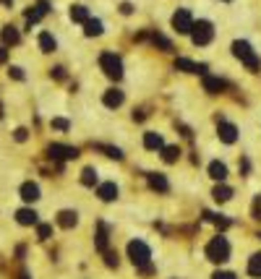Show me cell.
Returning a JSON list of instances; mask_svg holds the SVG:
<instances>
[{"label": "cell", "instance_id": "cell-40", "mask_svg": "<svg viewBox=\"0 0 261 279\" xmlns=\"http://www.w3.org/2000/svg\"><path fill=\"white\" fill-rule=\"evenodd\" d=\"M120 11L128 16V13H133V6H131V3H123V6H120Z\"/></svg>", "mask_w": 261, "mask_h": 279}, {"label": "cell", "instance_id": "cell-33", "mask_svg": "<svg viewBox=\"0 0 261 279\" xmlns=\"http://www.w3.org/2000/svg\"><path fill=\"white\" fill-rule=\"evenodd\" d=\"M105 263H107V266H118V253L105 251Z\"/></svg>", "mask_w": 261, "mask_h": 279}, {"label": "cell", "instance_id": "cell-9", "mask_svg": "<svg viewBox=\"0 0 261 279\" xmlns=\"http://www.w3.org/2000/svg\"><path fill=\"white\" fill-rule=\"evenodd\" d=\"M175 68H178V71H186V73H201V76H206V66H204V63L196 66V63H191L188 58H178V60H175Z\"/></svg>", "mask_w": 261, "mask_h": 279}, {"label": "cell", "instance_id": "cell-27", "mask_svg": "<svg viewBox=\"0 0 261 279\" xmlns=\"http://www.w3.org/2000/svg\"><path fill=\"white\" fill-rule=\"evenodd\" d=\"M81 183L84 185H94L97 183V170L94 167H86L84 173H81Z\"/></svg>", "mask_w": 261, "mask_h": 279}, {"label": "cell", "instance_id": "cell-1", "mask_svg": "<svg viewBox=\"0 0 261 279\" xmlns=\"http://www.w3.org/2000/svg\"><path fill=\"white\" fill-rule=\"evenodd\" d=\"M128 256H131V261H133V266L144 269L146 274L151 271V266H149L151 251H149V245H146L144 240H131V243H128Z\"/></svg>", "mask_w": 261, "mask_h": 279}, {"label": "cell", "instance_id": "cell-6", "mask_svg": "<svg viewBox=\"0 0 261 279\" xmlns=\"http://www.w3.org/2000/svg\"><path fill=\"white\" fill-rule=\"evenodd\" d=\"M191 26H193V19H191V13L183 8V11H178L175 16H173V29L178 34H191Z\"/></svg>", "mask_w": 261, "mask_h": 279}, {"label": "cell", "instance_id": "cell-19", "mask_svg": "<svg viewBox=\"0 0 261 279\" xmlns=\"http://www.w3.org/2000/svg\"><path fill=\"white\" fill-rule=\"evenodd\" d=\"M16 219H19V225H37V211L34 209H19Z\"/></svg>", "mask_w": 261, "mask_h": 279}, {"label": "cell", "instance_id": "cell-5", "mask_svg": "<svg viewBox=\"0 0 261 279\" xmlns=\"http://www.w3.org/2000/svg\"><path fill=\"white\" fill-rule=\"evenodd\" d=\"M99 66H102V71L110 76V79H115V81L123 76V63H120V58H118L115 52H102Z\"/></svg>", "mask_w": 261, "mask_h": 279}, {"label": "cell", "instance_id": "cell-21", "mask_svg": "<svg viewBox=\"0 0 261 279\" xmlns=\"http://www.w3.org/2000/svg\"><path fill=\"white\" fill-rule=\"evenodd\" d=\"M209 175H212L214 180L222 183V180L227 178V167H225L222 162H212V164H209Z\"/></svg>", "mask_w": 261, "mask_h": 279}, {"label": "cell", "instance_id": "cell-32", "mask_svg": "<svg viewBox=\"0 0 261 279\" xmlns=\"http://www.w3.org/2000/svg\"><path fill=\"white\" fill-rule=\"evenodd\" d=\"M37 235H39L42 240H47V238L53 235V227H50V225H39V227H37Z\"/></svg>", "mask_w": 261, "mask_h": 279}, {"label": "cell", "instance_id": "cell-11", "mask_svg": "<svg viewBox=\"0 0 261 279\" xmlns=\"http://www.w3.org/2000/svg\"><path fill=\"white\" fill-rule=\"evenodd\" d=\"M97 196L102 201H115L118 198V185L115 183H102L99 188H97Z\"/></svg>", "mask_w": 261, "mask_h": 279}, {"label": "cell", "instance_id": "cell-14", "mask_svg": "<svg viewBox=\"0 0 261 279\" xmlns=\"http://www.w3.org/2000/svg\"><path fill=\"white\" fill-rule=\"evenodd\" d=\"M149 185H151L154 191H160V193H167V191H170V183H167V178H165V175H160V173L149 175Z\"/></svg>", "mask_w": 261, "mask_h": 279}, {"label": "cell", "instance_id": "cell-20", "mask_svg": "<svg viewBox=\"0 0 261 279\" xmlns=\"http://www.w3.org/2000/svg\"><path fill=\"white\" fill-rule=\"evenodd\" d=\"M47 11H50V6H47V3H44V0H42V3H39V6L34 8V11H29V13H26V21H29V24H37V21H39V19L44 16V13H47Z\"/></svg>", "mask_w": 261, "mask_h": 279}, {"label": "cell", "instance_id": "cell-41", "mask_svg": "<svg viewBox=\"0 0 261 279\" xmlns=\"http://www.w3.org/2000/svg\"><path fill=\"white\" fill-rule=\"evenodd\" d=\"M8 60V52H6V47H0V63H6Z\"/></svg>", "mask_w": 261, "mask_h": 279}, {"label": "cell", "instance_id": "cell-26", "mask_svg": "<svg viewBox=\"0 0 261 279\" xmlns=\"http://www.w3.org/2000/svg\"><path fill=\"white\" fill-rule=\"evenodd\" d=\"M21 37H19V32H16V26H6V32H3V42L6 44H16Z\"/></svg>", "mask_w": 261, "mask_h": 279}, {"label": "cell", "instance_id": "cell-29", "mask_svg": "<svg viewBox=\"0 0 261 279\" xmlns=\"http://www.w3.org/2000/svg\"><path fill=\"white\" fill-rule=\"evenodd\" d=\"M204 216H206V219H209V222H214V225H217L220 230H225V227H230V219H225V216H222V214L217 216V214H209V211H206Z\"/></svg>", "mask_w": 261, "mask_h": 279}, {"label": "cell", "instance_id": "cell-18", "mask_svg": "<svg viewBox=\"0 0 261 279\" xmlns=\"http://www.w3.org/2000/svg\"><path fill=\"white\" fill-rule=\"evenodd\" d=\"M84 34H86V37H99V34H102V21H99V19L84 21Z\"/></svg>", "mask_w": 261, "mask_h": 279}, {"label": "cell", "instance_id": "cell-15", "mask_svg": "<svg viewBox=\"0 0 261 279\" xmlns=\"http://www.w3.org/2000/svg\"><path fill=\"white\" fill-rule=\"evenodd\" d=\"M144 146L154 151V149H162V146H165V141H162V136H160V133L149 131V133H144Z\"/></svg>", "mask_w": 261, "mask_h": 279}, {"label": "cell", "instance_id": "cell-34", "mask_svg": "<svg viewBox=\"0 0 261 279\" xmlns=\"http://www.w3.org/2000/svg\"><path fill=\"white\" fill-rule=\"evenodd\" d=\"M53 128H58V131H68V120L55 118V120H53Z\"/></svg>", "mask_w": 261, "mask_h": 279}, {"label": "cell", "instance_id": "cell-3", "mask_svg": "<svg viewBox=\"0 0 261 279\" xmlns=\"http://www.w3.org/2000/svg\"><path fill=\"white\" fill-rule=\"evenodd\" d=\"M206 258L214 261V263L227 261L230 258V243H227V238H222V235L212 238V243L206 245Z\"/></svg>", "mask_w": 261, "mask_h": 279}, {"label": "cell", "instance_id": "cell-43", "mask_svg": "<svg viewBox=\"0 0 261 279\" xmlns=\"http://www.w3.org/2000/svg\"><path fill=\"white\" fill-rule=\"evenodd\" d=\"M21 279H29V276H21Z\"/></svg>", "mask_w": 261, "mask_h": 279}, {"label": "cell", "instance_id": "cell-24", "mask_svg": "<svg viewBox=\"0 0 261 279\" xmlns=\"http://www.w3.org/2000/svg\"><path fill=\"white\" fill-rule=\"evenodd\" d=\"M248 274L251 276H261V253H253L248 258Z\"/></svg>", "mask_w": 261, "mask_h": 279}, {"label": "cell", "instance_id": "cell-2", "mask_svg": "<svg viewBox=\"0 0 261 279\" xmlns=\"http://www.w3.org/2000/svg\"><path fill=\"white\" fill-rule=\"evenodd\" d=\"M233 55L238 58V60H243L245 63V68L248 71H258V55L253 52V47L248 42H243V39H238V42H233Z\"/></svg>", "mask_w": 261, "mask_h": 279}, {"label": "cell", "instance_id": "cell-31", "mask_svg": "<svg viewBox=\"0 0 261 279\" xmlns=\"http://www.w3.org/2000/svg\"><path fill=\"white\" fill-rule=\"evenodd\" d=\"M151 42H154V44H160V47H162V50H173V44H170V39H165L162 34H154V37H151Z\"/></svg>", "mask_w": 261, "mask_h": 279}, {"label": "cell", "instance_id": "cell-25", "mask_svg": "<svg viewBox=\"0 0 261 279\" xmlns=\"http://www.w3.org/2000/svg\"><path fill=\"white\" fill-rule=\"evenodd\" d=\"M39 47H42V52H53L55 50V39H53V34H39Z\"/></svg>", "mask_w": 261, "mask_h": 279}, {"label": "cell", "instance_id": "cell-23", "mask_svg": "<svg viewBox=\"0 0 261 279\" xmlns=\"http://www.w3.org/2000/svg\"><path fill=\"white\" fill-rule=\"evenodd\" d=\"M71 19H73V21H79V24L89 21V11H86V6H73V8H71Z\"/></svg>", "mask_w": 261, "mask_h": 279}, {"label": "cell", "instance_id": "cell-4", "mask_svg": "<svg viewBox=\"0 0 261 279\" xmlns=\"http://www.w3.org/2000/svg\"><path fill=\"white\" fill-rule=\"evenodd\" d=\"M214 37V26L209 21H193L191 26V39L193 44H198V47H204V44H209Z\"/></svg>", "mask_w": 261, "mask_h": 279}, {"label": "cell", "instance_id": "cell-17", "mask_svg": "<svg viewBox=\"0 0 261 279\" xmlns=\"http://www.w3.org/2000/svg\"><path fill=\"white\" fill-rule=\"evenodd\" d=\"M214 201H220V204H225V201H230L233 198V188H230V185H225V183H220L217 188H214Z\"/></svg>", "mask_w": 261, "mask_h": 279}, {"label": "cell", "instance_id": "cell-7", "mask_svg": "<svg viewBox=\"0 0 261 279\" xmlns=\"http://www.w3.org/2000/svg\"><path fill=\"white\" fill-rule=\"evenodd\" d=\"M47 154L53 159H76L79 157V149L76 146H63V144H50Z\"/></svg>", "mask_w": 261, "mask_h": 279}, {"label": "cell", "instance_id": "cell-37", "mask_svg": "<svg viewBox=\"0 0 261 279\" xmlns=\"http://www.w3.org/2000/svg\"><path fill=\"white\" fill-rule=\"evenodd\" d=\"M11 76H13V79H19V81H21V79H24V71H21L19 66H13V68H11Z\"/></svg>", "mask_w": 261, "mask_h": 279}, {"label": "cell", "instance_id": "cell-10", "mask_svg": "<svg viewBox=\"0 0 261 279\" xmlns=\"http://www.w3.org/2000/svg\"><path fill=\"white\" fill-rule=\"evenodd\" d=\"M102 102L110 107V110H113V107H120V104H123V91H120V89H107L105 97H102Z\"/></svg>", "mask_w": 261, "mask_h": 279}, {"label": "cell", "instance_id": "cell-12", "mask_svg": "<svg viewBox=\"0 0 261 279\" xmlns=\"http://www.w3.org/2000/svg\"><path fill=\"white\" fill-rule=\"evenodd\" d=\"M225 86H227V84H225L222 79H217V76H204V89L209 91V94H220Z\"/></svg>", "mask_w": 261, "mask_h": 279}, {"label": "cell", "instance_id": "cell-38", "mask_svg": "<svg viewBox=\"0 0 261 279\" xmlns=\"http://www.w3.org/2000/svg\"><path fill=\"white\" fill-rule=\"evenodd\" d=\"M53 76H55V79H60V81H63V79H66V68H60V66H58V68H53Z\"/></svg>", "mask_w": 261, "mask_h": 279}, {"label": "cell", "instance_id": "cell-35", "mask_svg": "<svg viewBox=\"0 0 261 279\" xmlns=\"http://www.w3.org/2000/svg\"><path fill=\"white\" fill-rule=\"evenodd\" d=\"M212 279H235V274H233V271H217Z\"/></svg>", "mask_w": 261, "mask_h": 279}, {"label": "cell", "instance_id": "cell-36", "mask_svg": "<svg viewBox=\"0 0 261 279\" xmlns=\"http://www.w3.org/2000/svg\"><path fill=\"white\" fill-rule=\"evenodd\" d=\"M253 216H256V219H261V196L253 201Z\"/></svg>", "mask_w": 261, "mask_h": 279}, {"label": "cell", "instance_id": "cell-42", "mask_svg": "<svg viewBox=\"0 0 261 279\" xmlns=\"http://www.w3.org/2000/svg\"><path fill=\"white\" fill-rule=\"evenodd\" d=\"M0 3H3V6H11V3H13V0H0Z\"/></svg>", "mask_w": 261, "mask_h": 279}, {"label": "cell", "instance_id": "cell-13", "mask_svg": "<svg viewBox=\"0 0 261 279\" xmlns=\"http://www.w3.org/2000/svg\"><path fill=\"white\" fill-rule=\"evenodd\" d=\"M76 222H79V214H76V211H71V209H66V211H60L58 214V225L60 227H76Z\"/></svg>", "mask_w": 261, "mask_h": 279}, {"label": "cell", "instance_id": "cell-30", "mask_svg": "<svg viewBox=\"0 0 261 279\" xmlns=\"http://www.w3.org/2000/svg\"><path fill=\"white\" fill-rule=\"evenodd\" d=\"M97 149H102V151L107 154V157H113V159H123V151H120V149H115V146H102V144H99Z\"/></svg>", "mask_w": 261, "mask_h": 279}, {"label": "cell", "instance_id": "cell-8", "mask_svg": "<svg viewBox=\"0 0 261 279\" xmlns=\"http://www.w3.org/2000/svg\"><path fill=\"white\" fill-rule=\"evenodd\" d=\"M217 133H220V138H222L225 144H235V141H238V128L233 126V123H225V120H220Z\"/></svg>", "mask_w": 261, "mask_h": 279}, {"label": "cell", "instance_id": "cell-28", "mask_svg": "<svg viewBox=\"0 0 261 279\" xmlns=\"http://www.w3.org/2000/svg\"><path fill=\"white\" fill-rule=\"evenodd\" d=\"M97 248L107 251V227L105 225H99V230H97Z\"/></svg>", "mask_w": 261, "mask_h": 279}, {"label": "cell", "instance_id": "cell-39", "mask_svg": "<svg viewBox=\"0 0 261 279\" xmlns=\"http://www.w3.org/2000/svg\"><path fill=\"white\" fill-rule=\"evenodd\" d=\"M26 136H29L26 128H19V131H16V141H26Z\"/></svg>", "mask_w": 261, "mask_h": 279}, {"label": "cell", "instance_id": "cell-16", "mask_svg": "<svg viewBox=\"0 0 261 279\" xmlns=\"http://www.w3.org/2000/svg\"><path fill=\"white\" fill-rule=\"evenodd\" d=\"M21 198L24 201H37L39 198V185L37 183H24L21 185Z\"/></svg>", "mask_w": 261, "mask_h": 279}, {"label": "cell", "instance_id": "cell-22", "mask_svg": "<svg viewBox=\"0 0 261 279\" xmlns=\"http://www.w3.org/2000/svg\"><path fill=\"white\" fill-rule=\"evenodd\" d=\"M178 157H180V149H178V146H162V159H165L167 164L178 162Z\"/></svg>", "mask_w": 261, "mask_h": 279}]
</instances>
